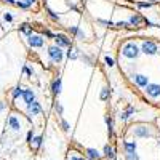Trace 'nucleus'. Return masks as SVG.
Listing matches in <instances>:
<instances>
[{"instance_id": "7c9ffc66", "label": "nucleus", "mask_w": 160, "mask_h": 160, "mask_svg": "<svg viewBox=\"0 0 160 160\" xmlns=\"http://www.w3.org/2000/svg\"><path fill=\"white\" fill-rule=\"evenodd\" d=\"M31 2H34V0H31Z\"/></svg>"}, {"instance_id": "5701e85b", "label": "nucleus", "mask_w": 160, "mask_h": 160, "mask_svg": "<svg viewBox=\"0 0 160 160\" xmlns=\"http://www.w3.org/2000/svg\"><path fill=\"white\" fill-rule=\"evenodd\" d=\"M22 72H24V74H26V75H29V77H31V75H32V71H31V69H29V68H28V66H24V69H22Z\"/></svg>"}, {"instance_id": "f257e3e1", "label": "nucleus", "mask_w": 160, "mask_h": 160, "mask_svg": "<svg viewBox=\"0 0 160 160\" xmlns=\"http://www.w3.org/2000/svg\"><path fill=\"white\" fill-rule=\"evenodd\" d=\"M139 53H141V50L138 48L136 43H133V42H128L122 47V55L128 59H136L139 56Z\"/></svg>"}, {"instance_id": "f8f14e48", "label": "nucleus", "mask_w": 160, "mask_h": 160, "mask_svg": "<svg viewBox=\"0 0 160 160\" xmlns=\"http://www.w3.org/2000/svg\"><path fill=\"white\" fill-rule=\"evenodd\" d=\"M141 22H142V18L139 15H131L130 19H128V24L130 26H139Z\"/></svg>"}, {"instance_id": "a878e982", "label": "nucleus", "mask_w": 160, "mask_h": 160, "mask_svg": "<svg viewBox=\"0 0 160 160\" xmlns=\"http://www.w3.org/2000/svg\"><path fill=\"white\" fill-rule=\"evenodd\" d=\"M138 7L139 8H149L151 7V2H148V3H138Z\"/></svg>"}, {"instance_id": "4be33fe9", "label": "nucleus", "mask_w": 160, "mask_h": 160, "mask_svg": "<svg viewBox=\"0 0 160 160\" xmlns=\"http://www.w3.org/2000/svg\"><path fill=\"white\" fill-rule=\"evenodd\" d=\"M61 125H62V130H64V131H68V130H69V123H68V122H66V120H64V118L61 120Z\"/></svg>"}, {"instance_id": "ddd939ff", "label": "nucleus", "mask_w": 160, "mask_h": 160, "mask_svg": "<svg viewBox=\"0 0 160 160\" xmlns=\"http://www.w3.org/2000/svg\"><path fill=\"white\" fill-rule=\"evenodd\" d=\"M40 144H42V136H35V138H32V141H31V148H32L34 151H37V149L40 148Z\"/></svg>"}, {"instance_id": "c85d7f7f", "label": "nucleus", "mask_w": 160, "mask_h": 160, "mask_svg": "<svg viewBox=\"0 0 160 160\" xmlns=\"http://www.w3.org/2000/svg\"><path fill=\"white\" fill-rule=\"evenodd\" d=\"M71 160H83V158H82V157H72Z\"/></svg>"}, {"instance_id": "c756f323", "label": "nucleus", "mask_w": 160, "mask_h": 160, "mask_svg": "<svg viewBox=\"0 0 160 160\" xmlns=\"http://www.w3.org/2000/svg\"><path fill=\"white\" fill-rule=\"evenodd\" d=\"M149 2H151V3H154V2H158V0H149Z\"/></svg>"}, {"instance_id": "a211bd4d", "label": "nucleus", "mask_w": 160, "mask_h": 160, "mask_svg": "<svg viewBox=\"0 0 160 160\" xmlns=\"http://www.w3.org/2000/svg\"><path fill=\"white\" fill-rule=\"evenodd\" d=\"M131 112H133V108H131V106H130V108H128V109H127L125 112H122V114H120V118H123V120H125V118H128Z\"/></svg>"}, {"instance_id": "6e6552de", "label": "nucleus", "mask_w": 160, "mask_h": 160, "mask_svg": "<svg viewBox=\"0 0 160 160\" xmlns=\"http://www.w3.org/2000/svg\"><path fill=\"white\" fill-rule=\"evenodd\" d=\"M55 43H56L58 47H61V48H62V47H69V45H71L69 38L66 37V35H61V34H59V35H55Z\"/></svg>"}, {"instance_id": "20e7f679", "label": "nucleus", "mask_w": 160, "mask_h": 160, "mask_svg": "<svg viewBox=\"0 0 160 160\" xmlns=\"http://www.w3.org/2000/svg\"><path fill=\"white\" fill-rule=\"evenodd\" d=\"M29 45L32 47V48H42L43 45H45V40H43V37L42 35H29Z\"/></svg>"}, {"instance_id": "dca6fc26", "label": "nucleus", "mask_w": 160, "mask_h": 160, "mask_svg": "<svg viewBox=\"0 0 160 160\" xmlns=\"http://www.w3.org/2000/svg\"><path fill=\"white\" fill-rule=\"evenodd\" d=\"M31 5H32L31 0H28V2H16V7L19 8H31Z\"/></svg>"}, {"instance_id": "412c9836", "label": "nucleus", "mask_w": 160, "mask_h": 160, "mask_svg": "<svg viewBox=\"0 0 160 160\" xmlns=\"http://www.w3.org/2000/svg\"><path fill=\"white\" fill-rule=\"evenodd\" d=\"M115 26L117 28H127V26H130V24H128V21H118Z\"/></svg>"}, {"instance_id": "6ab92c4d", "label": "nucleus", "mask_w": 160, "mask_h": 160, "mask_svg": "<svg viewBox=\"0 0 160 160\" xmlns=\"http://www.w3.org/2000/svg\"><path fill=\"white\" fill-rule=\"evenodd\" d=\"M71 32H72V34H75L77 37H83V32L80 31L78 28H75V26H74V28H71Z\"/></svg>"}, {"instance_id": "cd10ccee", "label": "nucleus", "mask_w": 160, "mask_h": 160, "mask_svg": "<svg viewBox=\"0 0 160 160\" xmlns=\"http://www.w3.org/2000/svg\"><path fill=\"white\" fill-rule=\"evenodd\" d=\"M3 109H5V104H3V102H0V112H2Z\"/></svg>"}, {"instance_id": "423d86ee", "label": "nucleus", "mask_w": 160, "mask_h": 160, "mask_svg": "<svg viewBox=\"0 0 160 160\" xmlns=\"http://www.w3.org/2000/svg\"><path fill=\"white\" fill-rule=\"evenodd\" d=\"M146 93L151 98H158L160 96V85L158 83H149L146 87Z\"/></svg>"}, {"instance_id": "b1692460", "label": "nucleus", "mask_w": 160, "mask_h": 160, "mask_svg": "<svg viewBox=\"0 0 160 160\" xmlns=\"http://www.w3.org/2000/svg\"><path fill=\"white\" fill-rule=\"evenodd\" d=\"M56 112H58L59 115H62V112H64V109H62V106H61V104H56Z\"/></svg>"}, {"instance_id": "2eb2a0df", "label": "nucleus", "mask_w": 160, "mask_h": 160, "mask_svg": "<svg viewBox=\"0 0 160 160\" xmlns=\"http://www.w3.org/2000/svg\"><path fill=\"white\" fill-rule=\"evenodd\" d=\"M109 95H111V91L108 90V88H102L101 90V93H99V98H101V101H106L109 98Z\"/></svg>"}, {"instance_id": "9d476101", "label": "nucleus", "mask_w": 160, "mask_h": 160, "mask_svg": "<svg viewBox=\"0 0 160 160\" xmlns=\"http://www.w3.org/2000/svg\"><path fill=\"white\" fill-rule=\"evenodd\" d=\"M28 111H29V114H32V115H38L40 112H42V108H40V104H38L37 101H32L31 104H28Z\"/></svg>"}, {"instance_id": "4468645a", "label": "nucleus", "mask_w": 160, "mask_h": 160, "mask_svg": "<svg viewBox=\"0 0 160 160\" xmlns=\"http://www.w3.org/2000/svg\"><path fill=\"white\" fill-rule=\"evenodd\" d=\"M22 91H24V90H22L19 85L15 87V88H13V91H11V98H13V99H18L19 96H22Z\"/></svg>"}, {"instance_id": "9b49d317", "label": "nucleus", "mask_w": 160, "mask_h": 160, "mask_svg": "<svg viewBox=\"0 0 160 160\" xmlns=\"http://www.w3.org/2000/svg\"><path fill=\"white\" fill-rule=\"evenodd\" d=\"M51 91H53V95H59L61 93V77H56L55 80H53V83H51Z\"/></svg>"}, {"instance_id": "1a4fd4ad", "label": "nucleus", "mask_w": 160, "mask_h": 160, "mask_svg": "<svg viewBox=\"0 0 160 160\" xmlns=\"http://www.w3.org/2000/svg\"><path fill=\"white\" fill-rule=\"evenodd\" d=\"M8 127L11 130H15V131H19L21 130V123H19V120L15 117V115H10L8 117Z\"/></svg>"}, {"instance_id": "393cba45", "label": "nucleus", "mask_w": 160, "mask_h": 160, "mask_svg": "<svg viewBox=\"0 0 160 160\" xmlns=\"http://www.w3.org/2000/svg\"><path fill=\"white\" fill-rule=\"evenodd\" d=\"M3 19H5V21H8V22H10V21H13V16H11V15H10V13H5V15H3Z\"/></svg>"}, {"instance_id": "0eeeda50", "label": "nucleus", "mask_w": 160, "mask_h": 160, "mask_svg": "<svg viewBox=\"0 0 160 160\" xmlns=\"http://www.w3.org/2000/svg\"><path fill=\"white\" fill-rule=\"evenodd\" d=\"M22 99L26 104H31L32 101H35V93L31 90V88H24L22 91Z\"/></svg>"}, {"instance_id": "aec40b11", "label": "nucleus", "mask_w": 160, "mask_h": 160, "mask_svg": "<svg viewBox=\"0 0 160 160\" xmlns=\"http://www.w3.org/2000/svg\"><path fill=\"white\" fill-rule=\"evenodd\" d=\"M104 62L108 64L109 68H112V66H115V61H114V59H112L111 56H106V58H104Z\"/></svg>"}, {"instance_id": "f3484780", "label": "nucleus", "mask_w": 160, "mask_h": 160, "mask_svg": "<svg viewBox=\"0 0 160 160\" xmlns=\"http://www.w3.org/2000/svg\"><path fill=\"white\" fill-rule=\"evenodd\" d=\"M21 31H22L26 35H32V28H31V26H28V24H24L22 28H21Z\"/></svg>"}, {"instance_id": "7ed1b4c3", "label": "nucleus", "mask_w": 160, "mask_h": 160, "mask_svg": "<svg viewBox=\"0 0 160 160\" xmlns=\"http://www.w3.org/2000/svg\"><path fill=\"white\" fill-rule=\"evenodd\" d=\"M141 51L144 53V55H148V56H152V55H155V53L158 51V47H157V43H154V42L144 40L142 45H141Z\"/></svg>"}, {"instance_id": "39448f33", "label": "nucleus", "mask_w": 160, "mask_h": 160, "mask_svg": "<svg viewBox=\"0 0 160 160\" xmlns=\"http://www.w3.org/2000/svg\"><path fill=\"white\" fill-rule=\"evenodd\" d=\"M133 80H135V83L141 88H146L149 85V77L148 75H144V74H135L133 75Z\"/></svg>"}, {"instance_id": "f03ea898", "label": "nucleus", "mask_w": 160, "mask_h": 160, "mask_svg": "<svg viewBox=\"0 0 160 160\" xmlns=\"http://www.w3.org/2000/svg\"><path fill=\"white\" fill-rule=\"evenodd\" d=\"M48 58L53 61V62H61L64 59V51L61 47L58 45H51L48 47Z\"/></svg>"}, {"instance_id": "bb28decb", "label": "nucleus", "mask_w": 160, "mask_h": 160, "mask_svg": "<svg viewBox=\"0 0 160 160\" xmlns=\"http://www.w3.org/2000/svg\"><path fill=\"white\" fill-rule=\"evenodd\" d=\"M3 2H7L10 5H16V0H3Z\"/></svg>"}]
</instances>
